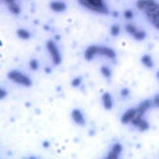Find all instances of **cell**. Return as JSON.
<instances>
[{
  "instance_id": "6da1fadb",
  "label": "cell",
  "mask_w": 159,
  "mask_h": 159,
  "mask_svg": "<svg viewBox=\"0 0 159 159\" xmlns=\"http://www.w3.org/2000/svg\"><path fill=\"white\" fill-rule=\"evenodd\" d=\"M8 78L10 79L11 82H14L19 85H23V87H31L32 85V80L28 75H25L18 70H11L8 73Z\"/></svg>"
},
{
  "instance_id": "7a4b0ae2",
  "label": "cell",
  "mask_w": 159,
  "mask_h": 159,
  "mask_svg": "<svg viewBox=\"0 0 159 159\" xmlns=\"http://www.w3.org/2000/svg\"><path fill=\"white\" fill-rule=\"evenodd\" d=\"M46 47H47V51L50 52V56H51V60L54 62V65H60L62 61V57H61V54H60L56 43L52 41V39H48L46 42Z\"/></svg>"
},
{
  "instance_id": "3957f363",
  "label": "cell",
  "mask_w": 159,
  "mask_h": 159,
  "mask_svg": "<svg viewBox=\"0 0 159 159\" xmlns=\"http://www.w3.org/2000/svg\"><path fill=\"white\" fill-rule=\"evenodd\" d=\"M131 125H134L135 127H138L140 131H147V130H149V127H150L149 122L145 120V118H143V116H140L139 113L134 117V120L131 121Z\"/></svg>"
},
{
  "instance_id": "277c9868",
  "label": "cell",
  "mask_w": 159,
  "mask_h": 159,
  "mask_svg": "<svg viewBox=\"0 0 159 159\" xmlns=\"http://www.w3.org/2000/svg\"><path fill=\"white\" fill-rule=\"evenodd\" d=\"M121 153H122V145L120 143H115L112 145V148L110 149L106 159H120Z\"/></svg>"
},
{
  "instance_id": "5b68a950",
  "label": "cell",
  "mask_w": 159,
  "mask_h": 159,
  "mask_svg": "<svg viewBox=\"0 0 159 159\" xmlns=\"http://www.w3.org/2000/svg\"><path fill=\"white\" fill-rule=\"evenodd\" d=\"M147 16H148V19L154 23V22H159V4H154L152 8H149L147 11Z\"/></svg>"
},
{
  "instance_id": "8992f818",
  "label": "cell",
  "mask_w": 159,
  "mask_h": 159,
  "mask_svg": "<svg viewBox=\"0 0 159 159\" xmlns=\"http://www.w3.org/2000/svg\"><path fill=\"white\" fill-rule=\"evenodd\" d=\"M138 115V108H129L122 116H121V122L124 125L131 124V121L134 120V117Z\"/></svg>"
},
{
  "instance_id": "52a82bcc",
  "label": "cell",
  "mask_w": 159,
  "mask_h": 159,
  "mask_svg": "<svg viewBox=\"0 0 159 159\" xmlns=\"http://www.w3.org/2000/svg\"><path fill=\"white\" fill-rule=\"evenodd\" d=\"M71 118H73V121L79 126H84L85 125V118H84V115H83V112L80 110H78V108L73 110L71 111Z\"/></svg>"
},
{
  "instance_id": "ba28073f",
  "label": "cell",
  "mask_w": 159,
  "mask_h": 159,
  "mask_svg": "<svg viewBox=\"0 0 159 159\" xmlns=\"http://www.w3.org/2000/svg\"><path fill=\"white\" fill-rule=\"evenodd\" d=\"M98 55L104 56L107 59H111V60L116 59V52L111 47H107V46H99L98 47Z\"/></svg>"
},
{
  "instance_id": "9c48e42d",
  "label": "cell",
  "mask_w": 159,
  "mask_h": 159,
  "mask_svg": "<svg viewBox=\"0 0 159 159\" xmlns=\"http://www.w3.org/2000/svg\"><path fill=\"white\" fill-rule=\"evenodd\" d=\"M89 3L94 7V11L101 13V14H107L108 13V9L103 3V0H89Z\"/></svg>"
},
{
  "instance_id": "30bf717a",
  "label": "cell",
  "mask_w": 159,
  "mask_h": 159,
  "mask_svg": "<svg viewBox=\"0 0 159 159\" xmlns=\"http://www.w3.org/2000/svg\"><path fill=\"white\" fill-rule=\"evenodd\" d=\"M98 47L99 46H97V45H90L87 47V50L84 52V57L87 61H92L94 59V56L98 55Z\"/></svg>"
},
{
  "instance_id": "8fae6325",
  "label": "cell",
  "mask_w": 159,
  "mask_h": 159,
  "mask_svg": "<svg viewBox=\"0 0 159 159\" xmlns=\"http://www.w3.org/2000/svg\"><path fill=\"white\" fill-rule=\"evenodd\" d=\"M153 107V101L152 99H145V101H143L139 106H138V113L140 115V116H144L145 115V112H148L149 111V108H152Z\"/></svg>"
},
{
  "instance_id": "7c38bea8",
  "label": "cell",
  "mask_w": 159,
  "mask_h": 159,
  "mask_svg": "<svg viewBox=\"0 0 159 159\" xmlns=\"http://www.w3.org/2000/svg\"><path fill=\"white\" fill-rule=\"evenodd\" d=\"M154 4H157L155 0H138V2H136L138 9L144 10V11H147V10H148L149 8H152Z\"/></svg>"
},
{
  "instance_id": "4fadbf2b",
  "label": "cell",
  "mask_w": 159,
  "mask_h": 159,
  "mask_svg": "<svg viewBox=\"0 0 159 159\" xmlns=\"http://www.w3.org/2000/svg\"><path fill=\"white\" fill-rule=\"evenodd\" d=\"M102 103H103V107L106 108V110H112V107H113V99H112V97H111V94L108 93V92H106V93H103V96H102Z\"/></svg>"
},
{
  "instance_id": "5bb4252c",
  "label": "cell",
  "mask_w": 159,
  "mask_h": 159,
  "mask_svg": "<svg viewBox=\"0 0 159 159\" xmlns=\"http://www.w3.org/2000/svg\"><path fill=\"white\" fill-rule=\"evenodd\" d=\"M50 8L54 10V11L61 13V11H65L66 10V4L62 3V2H51L50 3Z\"/></svg>"
},
{
  "instance_id": "9a60e30c",
  "label": "cell",
  "mask_w": 159,
  "mask_h": 159,
  "mask_svg": "<svg viewBox=\"0 0 159 159\" xmlns=\"http://www.w3.org/2000/svg\"><path fill=\"white\" fill-rule=\"evenodd\" d=\"M141 62H143V65H145V68H148V69H152L154 66V61L149 55H143L141 56Z\"/></svg>"
},
{
  "instance_id": "2e32d148",
  "label": "cell",
  "mask_w": 159,
  "mask_h": 159,
  "mask_svg": "<svg viewBox=\"0 0 159 159\" xmlns=\"http://www.w3.org/2000/svg\"><path fill=\"white\" fill-rule=\"evenodd\" d=\"M17 36L22 39H30L31 38V32L24 30V28H19V30H17Z\"/></svg>"
},
{
  "instance_id": "e0dca14e",
  "label": "cell",
  "mask_w": 159,
  "mask_h": 159,
  "mask_svg": "<svg viewBox=\"0 0 159 159\" xmlns=\"http://www.w3.org/2000/svg\"><path fill=\"white\" fill-rule=\"evenodd\" d=\"M125 30H126V32H127L129 34H131V36H134V34L139 31V28L136 27L135 24H126V25H125Z\"/></svg>"
},
{
  "instance_id": "ac0fdd59",
  "label": "cell",
  "mask_w": 159,
  "mask_h": 159,
  "mask_svg": "<svg viewBox=\"0 0 159 159\" xmlns=\"http://www.w3.org/2000/svg\"><path fill=\"white\" fill-rule=\"evenodd\" d=\"M8 9L10 10V13H13V14H16V16H18L19 13H20V8H19V5H18L17 3L9 4V5H8Z\"/></svg>"
},
{
  "instance_id": "d6986e66",
  "label": "cell",
  "mask_w": 159,
  "mask_h": 159,
  "mask_svg": "<svg viewBox=\"0 0 159 159\" xmlns=\"http://www.w3.org/2000/svg\"><path fill=\"white\" fill-rule=\"evenodd\" d=\"M101 73H102V75L104 78H107V79H110L111 75H112V71H111V69L108 68V66H102V68H101Z\"/></svg>"
},
{
  "instance_id": "ffe728a7",
  "label": "cell",
  "mask_w": 159,
  "mask_h": 159,
  "mask_svg": "<svg viewBox=\"0 0 159 159\" xmlns=\"http://www.w3.org/2000/svg\"><path fill=\"white\" fill-rule=\"evenodd\" d=\"M111 36H113V37H116V36H118L120 34V32H121V27L118 24H113L112 27H111Z\"/></svg>"
},
{
  "instance_id": "44dd1931",
  "label": "cell",
  "mask_w": 159,
  "mask_h": 159,
  "mask_svg": "<svg viewBox=\"0 0 159 159\" xmlns=\"http://www.w3.org/2000/svg\"><path fill=\"white\" fill-rule=\"evenodd\" d=\"M132 37H134L136 41H143V39H145V37H147V33H145L144 31H141V30H139Z\"/></svg>"
},
{
  "instance_id": "7402d4cb",
  "label": "cell",
  "mask_w": 159,
  "mask_h": 159,
  "mask_svg": "<svg viewBox=\"0 0 159 159\" xmlns=\"http://www.w3.org/2000/svg\"><path fill=\"white\" fill-rule=\"evenodd\" d=\"M82 82H83V79H82L80 76H78V78H74L73 80H71V85H73L74 88H78V87H80Z\"/></svg>"
},
{
  "instance_id": "603a6c76",
  "label": "cell",
  "mask_w": 159,
  "mask_h": 159,
  "mask_svg": "<svg viewBox=\"0 0 159 159\" xmlns=\"http://www.w3.org/2000/svg\"><path fill=\"white\" fill-rule=\"evenodd\" d=\"M30 68H31L32 70H34V71L38 69V61H37L36 59H32V60L30 61Z\"/></svg>"
},
{
  "instance_id": "cb8c5ba5",
  "label": "cell",
  "mask_w": 159,
  "mask_h": 159,
  "mask_svg": "<svg viewBox=\"0 0 159 159\" xmlns=\"http://www.w3.org/2000/svg\"><path fill=\"white\" fill-rule=\"evenodd\" d=\"M124 17L126 19H132V18H134V13H132V10H125Z\"/></svg>"
},
{
  "instance_id": "d4e9b609",
  "label": "cell",
  "mask_w": 159,
  "mask_h": 159,
  "mask_svg": "<svg viewBox=\"0 0 159 159\" xmlns=\"http://www.w3.org/2000/svg\"><path fill=\"white\" fill-rule=\"evenodd\" d=\"M152 101H153V106H154V107L159 108V94H157Z\"/></svg>"
},
{
  "instance_id": "484cf974",
  "label": "cell",
  "mask_w": 159,
  "mask_h": 159,
  "mask_svg": "<svg viewBox=\"0 0 159 159\" xmlns=\"http://www.w3.org/2000/svg\"><path fill=\"white\" fill-rule=\"evenodd\" d=\"M5 97H7V90L2 88V89H0V98H2V99H4Z\"/></svg>"
},
{
  "instance_id": "4316f807",
  "label": "cell",
  "mask_w": 159,
  "mask_h": 159,
  "mask_svg": "<svg viewBox=\"0 0 159 159\" xmlns=\"http://www.w3.org/2000/svg\"><path fill=\"white\" fill-rule=\"evenodd\" d=\"M121 96H122V97H127V96H129V89L124 88V89L121 90Z\"/></svg>"
},
{
  "instance_id": "83f0119b",
  "label": "cell",
  "mask_w": 159,
  "mask_h": 159,
  "mask_svg": "<svg viewBox=\"0 0 159 159\" xmlns=\"http://www.w3.org/2000/svg\"><path fill=\"white\" fill-rule=\"evenodd\" d=\"M3 2H5V3H7L8 5H9V4H13V3H16V0H3Z\"/></svg>"
},
{
  "instance_id": "f1b7e54d",
  "label": "cell",
  "mask_w": 159,
  "mask_h": 159,
  "mask_svg": "<svg viewBox=\"0 0 159 159\" xmlns=\"http://www.w3.org/2000/svg\"><path fill=\"white\" fill-rule=\"evenodd\" d=\"M153 25H154V27L157 28V30H159V22H154V23H152Z\"/></svg>"
},
{
  "instance_id": "f546056e",
  "label": "cell",
  "mask_w": 159,
  "mask_h": 159,
  "mask_svg": "<svg viewBox=\"0 0 159 159\" xmlns=\"http://www.w3.org/2000/svg\"><path fill=\"white\" fill-rule=\"evenodd\" d=\"M48 145H50V144H48L47 141H45V143H43V147H45V148H48Z\"/></svg>"
},
{
  "instance_id": "4dcf8cb0",
  "label": "cell",
  "mask_w": 159,
  "mask_h": 159,
  "mask_svg": "<svg viewBox=\"0 0 159 159\" xmlns=\"http://www.w3.org/2000/svg\"><path fill=\"white\" fill-rule=\"evenodd\" d=\"M157 78L159 79V71H157Z\"/></svg>"
},
{
  "instance_id": "1f68e13d",
  "label": "cell",
  "mask_w": 159,
  "mask_h": 159,
  "mask_svg": "<svg viewBox=\"0 0 159 159\" xmlns=\"http://www.w3.org/2000/svg\"><path fill=\"white\" fill-rule=\"evenodd\" d=\"M28 159H37L36 157H31V158H28Z\"/></svg>"
},
{
  "instance_id": "d6a6232c",
  "label": "cell",
  "mask_w": 159,
  "mask_h": 159,
  "mask_svg": "<svg viewBox=\"0 0 159 159\" xmlns=\"http://www.w3.org/2000/svg\"><path fill=\"white\" fill-rule=\"evenodd\" d=\"M104 159H106V158H104Z\"/></svg>"
}]
</instances>
